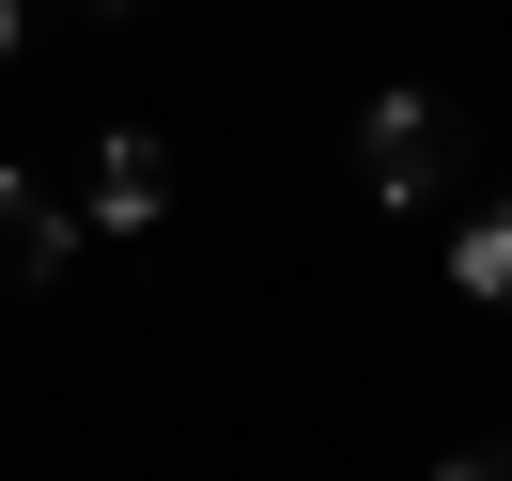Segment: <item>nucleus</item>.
<instances>
[{"mask_svg": "<svg viewBox=\"0 0 512 481\" xmlns=\"http://www.w3.org/2000/svg\"><path fill=\"white\" fill-rule=\"evenodd\" d=\"M435 481H512V435H497V450H450Z\"/></svg>", "mask_w": 512, "mask_h": 481, "instance_id": "nucleus-5", "label": "nucleus"}, {"mask_svg": "<svg viewBox=\"0 0 512 481\" xmlns=\"http://www.w3.org/2000/svg\"><path fill=\"white\" fill-rule=\"evenodd\" d=\"M156 202H171V156H156L140 125H109V140H94V218H109V233H140Z\"/></svg>", "mask_w": 512, "mask_h": 481, "instance_id": "nucleus-2", "label": "nucleus"}, {"mask_svg": "<svg viewBox=\"0 0 512 481\" xmlns=\"http://www.w3.org/2000/svg\"><path fill=\"white\" fill-rule=\"evenodd\" d=\"M0 280H63V202L32 171H0Z\"/></svg>", "mask_w": 512, "mask_h": 481, "instance_id": "nucleus-3", "label": "nucleus"}, {"mask_svg": "<svg viewBox=\"0 0 512 481\" xmlns=\"http://www.w3.org/2000/svg\"><path fill=\"white\" fill-rule=\"evenodd\" d=\"M450 280H466L481 311H512V202H497V218H466V249H450Z\"/></svg>", "mask_w": 512, "mask_h": 481, "instance_id": "nucleus-4", "label": "nucleus"}, {"mask_svg": "<svg viewBox=\"0 0 512 481\" xmlns=\"http://www.w3.org/2000/svg\"><path fill=\"white\" fill-rule=\"evenodd\" d=\"M109 16H140V0H109Z\"/></svg>", "mask_w": 512, "mask_h": 481, "instance_id": "nucleus-7", "label": "nucleus"}, {"mask_svg": "<svg viewBox=\"0 0 512 481\" xmlns=\"http://www.w3.org/2000/svg\"><path fill=\"white\" fill-rule=\"evenodd\" d=\"M357 187L373 202H435L450 187V94H373V125H357Z\"/></svg>", "mask_w": 512, "mask_h": 481, "instance_id": "nucleus-1", "label": "nucleus"}, {"mask_svg": "<svg viewBox=\"0 0 512 481\" xmlns=\"http://www.w3.org/2000/svg\"><path fill=\"white\" fill-rule=\"evenodd\" d=\"M0 47H16V0H0Z\"/></svg>", "mask_w": 512, "mask_h": 481, "instance_id": "nucleus-6", "label": "nucleus"}]
</instances>
